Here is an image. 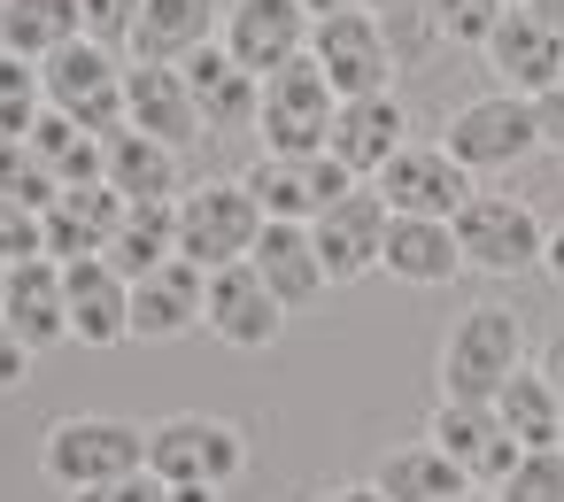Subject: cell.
Listing matches in <instances>:
<instances>
[{"label":"cell","instance_id":"cell-25","mask_svg":"<svg viewBox=\"0 0 564 502\" xmlns=\"http://www.w3.org/2000/svg\"><path fill=\"white\" fill-rule=\"evenodd\" d=\"M379 271H394L402 286H448L464 271V248H456V225L441 217H394L387 225V255Z\"/></svg>","mask_w":564,"mask_h":502},{"label":"cell","instance_id":"cell-14","mask_svg":"<svg viewBox=\"0 0 564 502\" xmlns=\"http://www.w3.org/2000/svg\"><path fill=\"white\" fill-rule=\"evenodd\" d=\"M310 32H317V24L294 9V0H232L225 24H217V47H225L240 70L271 78V70H286L294 55H310Z\"/></svg>","mask_w":564,"mask_h":502},{"label":"cell","instance_id":"cell-33","mask_svg":"<svg viewBox=\"0 0 564 502\" xmlns=\"http://www.w3.org/2000/svg\"><path fill=\"white\" fill-rule=\"evenodd\" d=\"M47 117V86H40V63H17L0 55V140H32V124Z\"/></svg>","mask_w":564,"mask_h":502},{"label":"cell","instance_id":"cell-27","mask_svg":"<svg viewBox=\"0 0 564 502\" xmlns=\"http://www.w3.org/2000/svg\"><path fill=\"white\" fill-rule=\"evenodd\" d=\"M256 271H263V286L286 302V309H302V302H317L333 279H325V263H317V240H310V225H263V240H256V255H248Z\"/></svg>","mask_w":564,"mask_h":502},{"label":"cell","instance_id":"cell-9","mask_svg":"<svg viewBox=\"0 0 564 502\" xmlns=\"http://www.w3.org/2000/svg\"><path fill=\"white\" fill-rule=\"evenodd\" d=\"M371 186H379V201H387L394 217H441V225H456V209L479 194L471 171H464L441 140H402L394 163H387Z\"/></svg>","mask_w":564,"mask_h":502},{"label":"cell","instance_id":"cell-8","mask_svg":"<svg viewBox=\"0 0 564 502\" xmlns=\"http://www.w3.org/2000/svg\"><path fill=\"white\" fill-rule=\"evenodd\" d=\"M456 248H464V271H487V279H518V271H541V217L518 201V194H471L456 209Z\"/></svg>","mask_w":564,"mask_h":502},{"label":"cell","instance_id":"cell-36","mask_svg":"<svg viewBox=\"0 0 564 502\" xmlns=\"http://www.w3.org/2000/svg\"><path fill=\"white\" fill-rule=\"evenodd\" d=\"M425 9H433L441 40H456V47H487L495 24L510 17V0H425Z\"/></svg>","mask_w":564,"mask_h":502},{"label":"cell","instance_id":"cell-4","mask_svg":"<svg viewBox=\"0 0 564 502\" xmlns=\"http://www.w3.org/2000/svg\"><path fill=\"white\" fill-rule=\"evenodd\" d=\"M148 471L178 494V487H202V494H217V487H232L240 471H248V440H240V425H225V417H163V425H148Z\"/></svg>","mask_w":564,"mask_h":502},{"label":"cell","instance_id":"cell-47","mask_svg":"<svg viewBox=\"0 0 564 502\" xmlns=\"http://www.w3.org/2000/svg\"><path fill=\"white\" fill-rule=\"evenodd\" d=\"M456 502H495V494H471V487H464V494H456Z\"/></svg>","mask_w":564,"mask_h":502},{"label":"cell","instance_id":"cell-45","mask_svg":"<svg viewBox=\"0 0 564 502\" xmlns=\"http://www.w3.org/2000/svg\"><path fill=\"white\" fill-rule=\"evenodd\" d=\"M317 502H387L379 487H333V494H317Z\"/></svg>","mask_w":564,"mask_h":502},{"label":"cell","instance_id":"cell-15","mask_svg":"<svg viewBox=\"0 0 564 502\" xmlns=\"http://www.w3.org/2000/svg\"><path fill=\"white\" fill-rule=\"evenodd\" d=\"M202 325L225 340V348H271L279 332H286V302L263 286V271L256 263H225V271H209V302H202Z\"/></svg>","mask_w":564,"mask_h":502},{"label":"cell","instance_id":"cell-12","mask_svg":"<svg viewBox=\"0 0 564 502\" xmlns=\"http://www.w3.org/2000/svg\"><path fill=\"white\" fill-rule=\"evenodd\" d=\"M487 55V70L502 78V94H549V86H564V24L549 17V9H510L502 24H495V40L479 47Z\"/></svg>","mask_w":564,"mask_h":502},{"label":"cell","instance_id":"cell-42","mask_svg":"<svg viewBox=\"0 0 564 502\" xmlns=\"http://www.w3.org/2000/svg\"><path fill=\"white\" fill-rule=\"evenodd\" d=\"M294 9H302L310 24H325V17H348V9H356V0H294Z\"/></svg>","mask_w":564,"mask_h":502},{"label":"cell","instance_id":"cell-26","mask_svg":"<svg viewBox=\"0 0 564 502\" xmlns=\"http://www.w3.org/2000/svg\"><path fill=\"white\" fill-rule=\"evenodd\" d=\"M217 24H225L217 0H148L124 47H132L140 63H186L194 47H209V32H217Z\"/></svg>","mask_w":564,"mask_h":502},{"label":"cell","instance_id":"cell-32","mask_svg":"<svg viewBox=\"0 0 564 502\" xmlns=\"http://www.w3.org/2000/svg\"><path fill=\"white\" fill-rule=\"evenodd\" d=\"M32 148H40V163L55 171V186H94V178H101V140L78 132V124L55 117V109L32 124Z\"/></svg>","mask_w":564,"mask_h":502},{"label":"cell","instance_id":"cell-49","mask_svg":"<svg viewBox=\"0 0 564 502\" xmlns=\"http://www.w3.org/2000/svg\"><path fill=\"white\" fill-rule=\"evenodd\" d=\"M510 9H525V0H510Z\"/></svg>","mask_w":564,"mask_h":502},{"label":"cell","instance_id":"cell-24","mask_svg":"<svg viewBox=\"0 0 564 502\" xmlns=\"http://www.w3.org/2000/svg\"><path fill=\"white\" fill-rule=\"evenodd\" d=\"M101 186H117L132 209L140 201H178L186 186H178V148H163V140H148V132H109L101 140Z\"/></svg>","mask_w":564,"mask_h":502},{"label":"cell","instance_id":"cell-5","mask_svg":"<svg viewBox=\"0 0 564 502\" xmlns=\"http://www.w3.org/2000/svg\"><path fill=\"white\" fill-rule=\"evenodd\" d=\"M40 86H47V109L70 117L78 132H94V140L124 132V63L101 40H70L63 55H47Z\"/></svg>","mask_w":564,"mask_h":502},{"label":"cell","instance_id":"cell-43","mask_svg":"<svg viewBox=\"0 0 564 502\" xmlns=\"http://www.w3.org/2000/svg\"><path fill=\"white\" fill-rule=\"evenodd\" d=\"M541 379L556 386V402H564V340H549V356H541Z\"/></svg>","mask_w":564,"mask_h":502},{"label":"cell","instance_id":"cell-38","mask_svg":"<svg viewBox=\"0 0 564 502\" xmlns=\"http://www.w3.org/2000/svg\"><path fill=\"white\" fill-rule=\"evenodd\" d=\"M78 9H86V40H132V24H140V9H148V0H78Z\"/></svg>","mask_w":564,"mask_h":502},{"label":"cell","instance_id":"cell-28","mask_svg":"<svg viewBox=\"0 0 564 502\" xmlns=\"http://www.w3.org/2000/svg\"><path fill=\"white\" fill-rule=\"evenodd\" d=\"M70 40H86L78 0H9V9H0V55H17V63H47Z\"/></svg>","mask_w":564,"mask_h":502},{"label":"cell","instance_id":"cell-35","mask_svg":"<svg viewBox=\"0 0 564 502\" xmlns=\"http://www.w3.org/2000/svg\"><path fill=\"white\" fill-rule=\"evenodd\" d=\"M495 502H564V448H525L502 471Z\"/></svg>","mask_w":564,"mask_h":502},{"label":"cell","instance_id":"cell-40","mask_svg":"<svg viewBox=\"0 0 564 502\" xmlns=\"http://www.w3.org/2000/svg\"><path fill=\"white\" fill-rule=\"evenodd\" d=\"M533 124H541V148H556V155H564V86L533 94Z\"/></svg>","mask_w":564,"mask_h":502},{"label":"cell","instance_id":"cell-44","mask_svg":"<svg viewBox=\"0 0 564 502\" xmlns=\"http://www.w3.org/2000/svg\"><path fill=\"white\" fill-rule=\"evenodd\" d=\"M541 271H549V279H556V286H564V225H556V232H549V248H541Z\"/></svg>","mask_w":564,"mask_h":502},{"label":"cell","instance_id":"cell-7","mask_svg":"<svg viewBox=\"0 0 564 502\" xmlns=\"http://www.w3.org/2000/svg\"><path fill=\"white\" fill-rule=\"evenodd\" d=\"M441 148L479 178V171H510V163H525L533 148H541V124H533V101L525 94H479V101H464V109H448V124H441Z\"/></svg>","mask_w":564,"mask_h":502},{"label":"cell","instance_id":"cell-3","mask_svg":"<svg viewBox=\"0 0 564 502\" xmlns=\"http://www.w3.org/2000/svg\"><path fill=\"white\" fill-rule=\"evenodd\" d=\"M263 209L240 178H202L178 194V255L202 263V271H225V263H248L256 240H263Z\"/></svg>","mask_w":564,"mask_h":502},{"label":"cell","instance_id":"cell-46","mask_svg":"<svg viewBox=\"0 0 564 502\" xmlns=\"http://www.w3.org/2000/svg\"><path fill=\"white\" fill-rule=\"evenodd\" d=\"M356 9H371V17H387V9H402V0H356Z\"/></svg>","mask_w":564,"mask_h":502},{"label":"cell","instance_id":"cell-41","mask_svg":"<svg viewBox=\"0 0 564 502\" xmlns=\"http://www.w3.org/2000/svg\"><path fill=\"white\" fill-rule=\"evenodd\" d=\"M24 363H32V348L17 340V325H9V317H0V394L24 386Z\"/></svg>","mask_w":564,"mask_h":502},{"label":"cell","instance_id":"cell-17","mask_svg":"<svg viewBox=\"0 0 564 502\" xmlns=\"http://www.w3.org/2000/svg\"><path fill=\"white\" fill-rule=\"evenodd\" d=\"M124 124L148 132V140H163V148L202 140V109L186 94V70L178 63H132L124 70Z\"/></svg>","mask_w":564,"mask_h":502},{"label":"cell","instance_id":"cell-48","mask_svg":"<svg viewBox=\"0 0 564 502\" xmlns=\"http://www.w3.org/2000/svg\"><path fill=\"white\" fill-rule=\"evenodd\" d=\"M0 286H9V263H0Z\"/></svg>","mask_w":564,"mask_h":502},{"label":"cell","instance_id":"cell-21","mask_svg":"<svg viewBox=\"0 0 564 502\" xmlns=\"http://www.w3.org/2000/svg\"><path fill=\"white\" fill-rule=\"evenodd\" d=\"M178 70H186V94H194V109H202V132H248V124H256V109H263V78L240 70L217 40L194 47Z\"/></svg>","mask_w":564,"mask_h":502},{"label":"cell","instance_id":"cell-10","mask_svg":"<svg viewBox=\"0 0 564 502\" xmlns=\"http://www.w3.org/2000/svg\"><path fill=\"white\" fill-rule=\"evenodd\" d=\"M310 63L325 70V86H333L340 101H356V94H387V78H394V47H387V24H379L371 9L325 17V24L310 32Z\"/></svg>","mask_w":564,"mask_h":502},{"label":"cell","instance_id":"cell-13","mask_svg":"<svg viewBox=\"0 0 564 502\" xmlns=\"http://www.w3.org/2000/svg\"><path fill=\"white\" fill-rule=\"evenodd\" d=\"M240 186L256 194V209H263L271 225H310L317 209H333V201H340L348 186H364V178H348L333 155H263Z\"/></svg>","mask_w":564,"mask_h":502},{"label":"cell","instance_id":"cell-30","mask_svg":"<svg viewBox=\"0 0 564 502\" xmlns=\"http://www.w3.org/2000/svg\"><path fill=\"white\" fill-rule=\"evenodd\" d=\"M171 255H178V201H140V209H124V225H117V240H109L101 263L117 279H148Z\"/></svg>","mask_w":564,"mask_h":502},{"label":"cell","instance_id":"cell-11","mask_svg":"<svg viewBox=\"0 0 564 502\" xmlns=\"http://www.w3.org/2000/svg\"><path fill=\"white\" fill-rule=\"evenodd\" d=\"M387 225H394V209L379 201V186H348L333 209H317V217H310V240H317L325 279L348 286V279L379 271V255H387Z\"/></svg>","mask_w":564,"mask_h":502},{"label":"cell","instance_id":"cell-29","mask_svg":"<svg viewBox=\"0 0 564 502\" xmlns=\"http://www.w3.org/2000/svg\"><path fill=\"white\" fill-rule=\"evenodd\" d=\"M387 502H456L471 479H464V463L456 456H441L433 440H410V448H394L387 463H379V479H371Z\"/></svg>","mask_w":564,"mask_h":502},{"label":"cell","instance_id":"cell-2","mask_svg":"<svg viewBox=\"0 0 564 502\" xmlns=\"http://www.w3.org/2000/svg\"><path fill=\"white\" fill-rule=\"evenodd\" d=\"M40 471H47L63 494L132 479V471H148V433L124 425V417H55L47 440H40Z\"/></svg>","mask_w":564,"mask_h":502},{"label":"cell","instance_id":"cell-18","mask_svg":"<svg viewBox=\"0 0 564 502\" xmlns=\"http://www.w3.org/2000/svg\"><path fill=\"white\" fill-rule=\"evenodd\" d=\"M124 194L117 186H63L55 201H47V255L55 263H94V255H109V240H117V225H124Z\"/></svg>","mask_w":564,"mask_h":502},{"label":"cell","instance_id":"cell-23","mask_svg":"<svg viewBox=\"0 0 564 502\" xmlns=\"http://www.w3.org/2000/svg\"><path fill=\"white\" fill-rule=\"evenodd\" d=\"M63 302H70V340H86V348L132 340V279H117L101 255L63 263Z\"/></svg>","mask_w":564,"mask_h":502},{"label":"cell","instance_id":"cell-19","mask_svg":"<svg viewBox=\"0 0 564 502\" xmlns=\"http://www.w3.org/2000/svg\"><path fill=\"white\" fill-rule=\"evenodd\" d=\"M202 302H209V271L171 255L155 263L148 279H132V340H178L202 325Z\"/></svg>","mask_w":564,"mask_h":502},{"label":"cell","instance_id":"cell-1","mask_svg":"<svg viewBox=\"0 0 564 502\" xmlns=\"http://www.w3.org/2000/svg\"><path fill=\"white\" fill-rule=\"evenodd\" d=\"M525 332H518V309L502 302H479L456 317V332L441 340V402H495L502 379H518L525 363Z\"/></svg>","mask_w":564,"mask_h":502},{"label":"cell","instance_id":"cell-6","mask_svg":"<svg viewBox=\"0 0 564 502\" xmlns=\"http://www.w3.org/2000/svg\"><path fill=\"white\" fill-rule=\"evenodd\" d=\"M333 109H340V94L325 86V70H317L310 55H294L286 70L263 78V109H256L263 155H325V140H333Z\"/></svg>","mask_w":564,"mask_h":502},{"label":"cell","instance_id":"cell-31","mask_svg":"<svg viewBox=\"0 0 564 502\" xmlns=\"http://www.w3.org/2000/svg\"><path fill=\"white\" fill-rule=\"evenodd\" d=\"M495 417H502V433H510L518 448H564V402H556V386H549L541 371L502 379Z\"/></svg>","mask_w":564,"mask_h":502},{"label":"cell","instance_id":"cell-22","mask_svg":"<svg viewBox=\"0 0 564 502\" xmlns=\"http://www.w3.org/2000/svg\"><path fill=\"white\" fill-rule=\"evenodd\" d=\"M0 317L17 325V340L40 356L55 340H70V302H63V263L55 255H32V263H9V286H0Z\"/></svg>","mask_w":564,"mask_h":502},{"label":"cell","instance_id":"cell-34","mask_svg":"<svg viewBox=\"0 0 564 502\" xmlns=\"http://www.w3.org/2000/svg\"><path fill=\"white\" fill-rule=\"evenodd\" d=\"M0 194L24 201V209H47L63 186H55V171L40 163V148H32V140H0Z\"/></svg>","mask_w":564,"mask_h":502},{"label":"cell","instance_id":"cell-37","mask_svg":"<svg viewBox=\"0 0 564 502\" xmlns=\"http://www.w3.org/2000/svg\"><path fill=\"white\" fill-rule=\"evenodd\" d=\"M32 255H47V209L0 194V263H32Z\"/></svg>","mask_w":564,"mask_h":502},{"label":"cell","instance_id":"cell-16","mask_svg":"<svg viewBox=\"0 0 564 502\" xmlns=\"http://www.w3.org/2000/svg\"><path fill=\"white\" fill-rule=\"evenodd\" d=\"M402 132H410V117H402V101H394V94H356V101H340V109H333V140H325V155H333L348 178H364V186H371V178L394 163Z\"/></svg>","mask_w":564,"mask_h":502},{"label":"cell","instance_id":"cell-20","mask_svg":"<svg viewBox=\"0 0 564 502\" xmlns=\"http://www.w3.org/2000/svg\"><path fill=\"white\" fill-rule=\"evenodd\" d=\"M425 440H433L441 456H456V463H464V479H487V487H502V471L525 456V448L502 433L495 402H441Z\"/></svg>","mask_w":564,"mask_h":502},{"label":"cell","instance_id":"cell-39","mask_svg":"<svg viewBox=\"0 0 564 502\" xmlns=\"http://www.w3.org/2000/svg\"><path fill=\"white\" fill-rule=\"evenodd\" d=\"M70 502H171V487H163L155 471H132V479H109V487H86V494H70Z\"/></svg>","mask_w":564,"mask_h":502}]
</instances>
